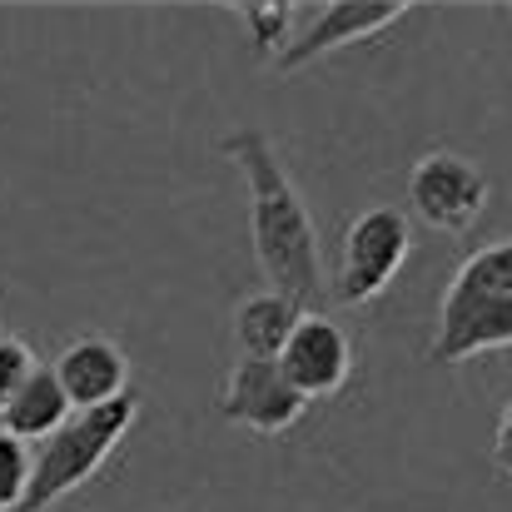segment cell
<instances>
[{
	"mask_svg": "<svg viewBox=\"0 0 512 512\" xmlns=\"http://www.w3.org/2000/svg\"><path fill=\"white\" fill-rule=\"evenodd\" d=\"M219 155L244 174V189H249V244H254L259 274L269 279V289H279L294 304L314 309L329 294L319 229H314V214H309L304 194L294 189V179L284 170L274 140L264 130H254V125H239V130H229L219 140Z\"/></svg>",
	"mask_w": 512,
	"mask_h": 512,
	"instance_id": "obj_1",
	"label": "cell"
},
{
	"mask_svg": "<svg viewBox=\"0 0 512 512\" xmlns=\"http://www.w3.org/2000/svg\"><path fill=\"white\" fill-rule=\"evenodd\" d=\"M512 348V239H493L488 249L468 254L443 299H438V324L428 339V363L458 368L483 353Z\"/></svg>",
	"mask_w": 512,
	"mask_h": 512,
	"instance_id": "obj_2",
	"label": "cell"
},
{
	"mask_svg": "<svg viewBox=\"0 0 512 512\" xmlns=\"http://www.w3.org/2000/svg\"><path fill=\"white\" fill-rule=\"evenodd\" d=\"M135 418H140V398L135 393H125V398H115L105 408L70 413L45 443H35V453H30V493H25L20 512H50L70 493H80L85 483H95L100 468L130 438Z\"/></svg>",
	"mask_w": 512,
	"mask_h": 512,
	"instance_id": "obj_3",
	"label": "cell"
},
{
	"mask_svg": "<svg viewBox=\"0 0 512 512\" xmlns=\"http://www.w3.org/2000/svg\"><path fill=\"white\" fill-rule=\"evenodd\" d=\"M413 254V224L403 209L373 204L358 219H348L339 239V269H334V299L348 309H363L388 294V284L403 274Z\"/></svg>",
	"mask_w": 512,
	"mask_h": 512,
	"instance_id": "obj_4",
	"label": "cell"
},
{
	"mask_svg": "<svg viewBox=\"0 0 512 512\" xmlns=\"http://www.w3.org/2000/svg\"><path fill=\"white\" fill-rule=\"evenodd\" d=\"M408 209L438 234H468L488 209V174L458 150H428L408 170Z\"/></svg>",
	"mask_w": 512,
	"mask_h": 512,
	"instance_id": "obj_5",
	"label": "cell"
},
{
	"mask_svg": "<svg viewBox=\"0 0 512 512\" xmlns=\"http://www.w3.org/2000/svg\"><path fill=\"white\" fill-rule=\"evenodd\" d=\"M408 10H413L408 0H329V5H319V15L299 35H289L284 55L274 60V75H299L334 50L368 45V40L388 35Z\"/></svg>",
	"mask_w": 512,
	"mask_h": 512,
	"instance_id": "obj_6",
	"label": "cell"
},
{
	"mask_svg": "<svg viewBox=\"0 0 512 512\" xmlns=\"http://www.w3.org/2000/svg\"><path fill=\"white\" fill-rule=\"evenodd\" d=\"M219 413L259 438H279L289 428L304 423L309 413V398L284 378L279 358H239L224 378V393H219Z\"/></svg>",
	"mask_w": 512,
	"mask_h": 512,
	"instance_id": "obj_7",
	"label": "cell"
},
{
	"mask_svg": "<svg viewBox=\"0 0 512 512\" xmlns=\"http://www.w3.org/2000/svg\"><path fill=\"white\" fill-rule=\"evenodd\" d=\"M279 368H284V378L309 403L334 398V393H343V383L353 378V343H348V334L339 329L334 314L304 309L289 343H284V353H279Z\"/></svg>",
	"mask_w": 512,
	"mask_h": 512,
	"instance_id": "obj_8",
	"label": "cell"
},
{
	"mask_svg": "<svg viewBox=\"0 0 512 512\" xmlns=\"http://www.w3.org/2000/svg\"><path fill=\"white\" fill-rule=\"evenodd\" d=\"M60 393L70 398V408H105L115 398L130 393V353L105 334H85V339H70L60 348V358L50 363Z\"/></svg>",
	"mask_w": 512,
	"mask_h": 512,
	"instance_id": "obj_9",
	"label": "cell"
},
{
	"mask_svg": "<svg viewBox=\"0 0 512 512\" xmlns=\"http://www.w3.org/2000/svg\"><path fill=\"white\" fill-rule=\"evenodd\" d=\"M304 304H294L289 294L279 289H254L234 304V343H239V358H279L284 343L294 334Z\"/></svg>",
	"mask_w": 512,
	"mask_h": 512,
	"instance_id": "obj_10",
	"label": "cell"
},
{
	"mask_svg": "<svg viewBox=\"0 0 512 512\" xmlns=\"http://www.w3.org/2000/svg\"><path fill=\"white\" fill-rule=\"evenodd\" d=\"M70 413H75L70 398L60 393L55 373L40 363V368L20 383V393L10 398V408L0 413V433H10V438H20V443H45Z\"/></svg>",
	"mask_w": 512,
	"mask_h": 512,
	"instance_id": "obj_11",
	"label": "cell"
},
{
	"mask_svg": "<svg viewBox=\"0 0 512 512\" xmlns=\"http://www.w3.org/2000/svg\"><path fill=\"white\" fill-rule=\"evenodd\" d=\"M294 10L299 5H289V0H244L239 5V15H244V25H249V35H254V50L269 60H279L284 55V45H289V30H294Z\"/></svg>",
	"mask_w": 512,
	"mask_h": 512,
	"instance_id": "obj_12",
	"label": "cell"
},
{
	"mask_svg": "<svg viewBox=\"0 0 512 512\" xmlns=\"http://www.w3.org/2000/svg\"><path fill=\"white\" fill-rule=\"evenodd\" d=\"M30 493V443L0 433V512H20Z\"/></svg>",
	"mask_w": 512,
	"mask_h": 512,
	"instance_id": "obj_13",
	"label": "cell"
},
{
	"mask_svg": "<svg viewBox=\"0 0 512 512\" xmlns=\"http://www.w3.org/2000/svg\"><path fill=\"white\" fill-rule=\"evenodd\" d=\"M35 368H40V358H35L30 343L15 339V334H0V413L10 408V398L20 393V383H25Z\"/></svg>",
	"mask_w": 512,
	"mask_h": 512,
	"instance_id": "obj_14",
	"label": "cell"
},
{
	"mask_svg": "<svg viewBox=\"0 0 512 512\" xmlns=\"http://www.w3.org/2000/svg\"><path fill=\"white\" fill-rule=\"evenodd\" d=\"M493 458H498V468L512 478V403L498 413V428H493Z\"/></svg>",
	"mask_w": 512,
	"mask_h": 512,
	"instance_id": "obj_15",
	"label": "cell"
}]
</instances>
